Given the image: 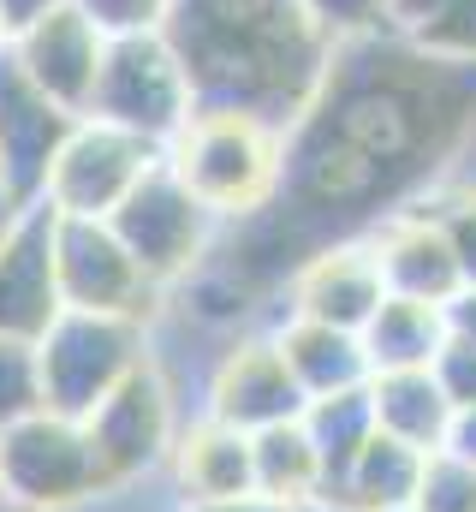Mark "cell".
Wrapping results in <instances>:
<instances>
[{"instance_id": "7402d4cb", "label": "cell", "mask_w": 476, "mask_h": 512, "mask_svg": "<svg viewBox=\"0 0 476 512\" xmlns=\"http://www.w3.org/2000/svg\"><path fill=\"white\" fill-rule=\"evenodd\" d=\"M250 459H256V495L280 501V507H304L316 495H328V465L304 429V417L292 423H274L262 435H250Z\"/></svg>"}, {"instance_id": "f1b7e54d", "label": "cell", "mask_w": 476, "mask_h": 512, "mask_svg": "<svg viewBox=\"0 0 476 512\" xmlns=\"http://www.w3.org/2000/svg\"><path fill=\"white\" fill-rule=\"evenodd\" d=\"M310 12V24L328 36V42H352L369 30H387V0H298Z\"/></svg>"}, {"instance_id": "2e32d148", "label": "cell", "mask_w": 476, "mask_h": 512, "mask_svg": "<svg viewBox=\"0 0 476 512\" xmlns=\"http://www.w3.org/2000/svg\"><path fill=\"white\" fill-rule=\"evenodd\" d=\"M60 316L54 286V209L30 203L0 245V340H42Z\"/></svg>"}, {"instance_id": "44dd1931", "label": "cell", "mask_w": 476, "mask_h": 512, "mask_svg": "<svg viewBox=\"0 0 476 512\" xmlns=\"http://www.w3.org/2000/svg\"><path fill=\"white\" fill-rule=\"evenodd\" d=\"M423 459H429V453H417V447H405V441H393V435L375 429V435L357 447V459L340 471V483H334L328 495L346 501V507H357V512H399V507H411V495H417Z\"/></svg>"}, {"instance_id": "5bb4252c", "label": "cell", "mask_w": 476, "mask_h": 512, "mask_svg": "<svg viewBox=\"0 0 476 512\" xmlns=\"http://www.w3.org/2000/svg\"><path fill=\"white\" fill-rule=\"evenodd\" d=\"M363 239H369V251H375V268H381L387 292H399V298L447 304V298L465 286L459 256H453L447 233H441V221L429 215L423 197H411V203L375 215V221L363 227Z\"/></svg>"}, {"instance_id": "e0dca14e", "label": "cell", "mask_w": 476, "mask_h": 512, "mask_svg": "<svg viewBox=\"0 0 476 512\" xmlns=\"http://www.w3.org/2000/svg\"><path fill=\"white\" fill-rule=\"evenodd\" d=\"M167 483L179 495V507L191 501H233L256 489V459H250V435L215 417H185L173 459H167Z\"/></svg>"}, {"instance_id": "484cf974", "label": "cell", "mask_w": 476, "mask_h": 512, "mask_svg": "<svg viewBox=\"0 0 476 512\" xmlns=\"http://www.w3.org/2000/svg\"><path fill=\"white\" fill-rule=\"evenodd\" d=\"M423 203H429V215L441 221L447 245H453V256H459L465 286H476V185H453V179H441V185L423 191Z\"/></svg>"}, {"instance_id": "d590c367", "label": "cell", "mask_w": 476, "mask_h": 512, "mask_svg": "<svg viewBox=\"0 0 476 512\" xmlns=\"http://www.w3.org/2000/svg\"><path fill=\"white\" fill-rule=\"evenodd\" d=\"M24 209H30V203H18V197H12V191L0 185V245H6V233L18 227V215H24Z\"/></svg>"}, {"instance_id": "4dcf8cb0", "label": "cell", "mask_w": 476, "mask_h": 512, "mask_svg": "<svg viewBox=\"0 0 476 512\" xmlns=\"http://www.w3.org/2000/svg\"><path fill=\"white\" fill-rule=\"evenodd\" d=\"M441 6H447V0H387V30L411 36V30H423Z\"/></svg>"}, {"instance_id": "ab89813d", "label": "cell", "mask_w": 476, "mask_h": 512, "mask_svg": "<svg viewBox=\"0 0 476 512\" xmlns=\"http://www.w3.org/2000/svg\"><path fill=\"white\" fill-rule=\"evenodd\" d=\"M399 512H411V507H399Z\"/></svg>"}, {"instance_id": "83f0119b", "label": "cell", "mask_w": 476, "mask_h": 512, "mask_svg": "<svg viewBox=\"0 0 476 512\" xmlns=\"http://www.w3.org/2000/svg\"><path fill=\"white\" fill-rule=\"evenodd\" d=\"M102 36H149V30H167V12L173 0H72Z\"/></svg>"}, {"instance_id": "d4e9b609", "label": "cell", "mask_w": 476, "mask_h": 512, "mask_svg": "<svg viewBox=\"0 0 476 512\" xmlns=\"http://www.w3.org/2000/svg\"><path fill=\"white\" fill-rule=\"evenodd\" d=\"M36 411H48L36 340H0V429H12Z\"/></svg>"}, {"instance_id": "9c48e42d", "label": "cell", "mask_w": 476, "mask_h": 512, "mask_svg": "<svg viewBox=\"0 0 476 512\" xmlns=\"http://www.w3.org/2000/svg\"><path fill=\"white\" fill-rule=\"evenodd\" d=\"M54 286L60 310H96V316H161V286L137 268V256L119 245L108 221L54 215Z\"/></svg>"}, {"instance_id": "4fadbf2b", "label": "cell", "mask_w": 476, "mask_h": 512, "mask_svg": "<svg viewBox=\"0 0 476 512\" xmlns=\"http://www.w3.org/2000/svg\"><path fill=\"white\" fill-rule=\"evenodd\" d=\"M292 316H310V322H328V328H346V334H363V322L381 310L387 298V280L375 268V251L363 233H346V239H328L292 268V280L280 286Z\"/></svg>"}, {"instance_id": "5b68a950", "label": "cell", "mask_w": 476, "mask_h": 512, "mask_svg": "<svg viewBox=\"0 0 476 512\" xmlns=\"http://www.w3.org/2000/svg\"><path fill=\"white\" fill-rule=\"evenodd\" d=\"M90 120H108L119 131H137L143 143L167 149L179 126L197 114V90L173 54V42L161 30L149 36H108V54H102V78H96V96L84 108Z\"/></svg>"}, {"instance_id": "d6a6232c", "label": "cell", "mask_w": 476, "mask_h": 512, "mask_svg": "<svg viewBox=\"0 0 476 512\" xmlns=\"http://www.w3.org/2000/svg\"><path fill=\"white\" fill-rule=\"evenodd\" d=\"M447 334L476 346V286H459V292L447 298Z\"/></svg>"}, {"instance_id": "f546056e", "label": "cell", "mask_w": 476, "mask_h": 512, "mask_svg": "<svg viewBox=\"0 0 476 512\" xmlns=\"http://www.w3.org/2000/svg\"><path fill=\"white\" fill-rule=\"evenodd\" d=\"M435 382H441V393L453 399V411H465V405H476V346L471 340H453L447 334V346L435 352Z\"/></svg>"}, {"instance_id": "ffe728a7", "label": "cell", "mask_w": 476, "mask_h": 512, "mask_svg": "<svg viewBox=\"0 0 476 512\" xmlns=\"http://www.w3.org/2000/svg\"><path fill=\"white\" fill-rule=\"evenodd\" d=\"M441 346H447V304H423V298L387 292L381 310L363 322L369 376L375 370H429Z\"/></svg>"}, {"instance_id": "30bf717a", "label": "cell", "mask_w": 476, "mask_h": 512, "mask_svg": "<svg viewBox=\"0 0 476 512\" xmlns=\"http://www.w3.org/2000/svg\"><path fill=\"white\" fill-rule=\"evenodd\" d=\"M161 161L155 143H143L137 131H119L108 120H90L78 114V126L66 131L54 167H48V185H42V203L54 215H84V221H108L119 203L137 191V179Z\"/></svg>"}, {"instance_id": "1f68e13d", "label": "cell", "mask_w": 476, "mask_h": 512, "mask_svg": "<svg viewBox=\"0 0 476 512\" xmlns=\"http://www.w3.org/2000/svg\"><path fill=\"white\" fill-rule=\"evenodd\" d=\"M54 6H66V0H0V24H6V42H12L18 30H30L36 18H48Z\"/></svg>"}, {"instance_id": "277c9868", "label": "cell", "mask_w": 476, "mask_h": 512, "mask_svg": "<svg viewBox=\"0 0 476 512\" xmlns=\"http://www.w3.org/2000/svg\"><path fill=\"white\" fill-rule=\"evenodd\" d=\"M42 358V399L60 417H90L131 370L155 358V322L143 316H96V310H60L48 334L36 340Z\"/></svg>"}, {"instance_id": "3957f363", "label": "cell", "mask_w": 476, "mask_h": 512, "mask_svg": "<svg viewBox=\"0 0 476 512\" xmlns=\"http://www.w3.org/2000/svg\"><path fill=\"white\" fill-rule=\"evenodd\" d=\"M161 161L191 185V197L221 221H250L280 197L286 173V126L244 114V108H197L179 137L161 149Z\"/></svg>"}, {"instance_id": "d6986e66", "label": "cell", "mask_w": 476, "mask_h": 512, "mask_svg": "<svg viewBox=\"0 0 476 512\" xmlns=\"http://www.w3.org/2000/svg\"><path fill=\"white\" fill-rule=\"evenodd\" d=\"M369 405H375V429L417 447V453H441L453 435V417H459L453 399L435 382V370H375Z\"/></svg>"}, {"instance_id": "52a82bcc", "label": "cell", "mask_w": 476, "mask_h": 512, "mask_svg": "<svg viewBox=\"0 0 476 512\" xmlns=\"http://www.w3.org/2000/svg\"><path fill=\"white\" fill-rule=\"evenodd\" d=\"M108 227L119 233V245L137 256V268L161 286V298L215 251V239H221V221L191 197V185L167 161H155L137 179V191L108 215Z\"/></svg>"}, {"instance_id": "8d00e7d4", "label": "cell", "mask_w": 476, "mask_h": 512, "mask_svg": "<svg viewBox=\"0 0 476 512\" xmlns=\"http://www.w3.org/2000/svg\"><path fill=\"white\" fill-rule=\"evenodd\" d=\"M292 512H357V507L334 501V495H316V501H304V507H292Z\"/></svg>"}, {"instance_id": "ba28073f", "label": "cell", "mask_w": 476, "mask_h": 512, "mask_svg": "<svg viewBox=\"0 0 476 512\" xmlns=\"http://www.w3.org/2000/svg\"><path fill=\"white\" fill-rule=\"evenodd\" d=\"M102 465L78 417L36 411L12 429H0V495L30 512H78L102 495Z\"/></svg>"}, {"instance_id": "74e56055", "label": "cell", "mask_w": 476, "mask_h": 512, "mask_svg": "<svg viewBox=\"0 0 476 512\" xmlns=\"http://www.w3.org/2000/svg\"><path fill=\"white\" fill-rule=\"evenodd\" d=\"M0 512H30V507H18V501H12V495H0Z\"/></svg>"}, {"instance_id": "7c38bea8", "label": "cell", "mask_w": 476, "mask_h": 512, "mask_svg": "<svg viewBox=\"0 0 476 512\" xmlns=\"http://www.w3.org/2000/svg\"><path fill=\"white\" fill-rule=\"evenodd\" d=\"M72 126L78 114H66L48 90H36L12 60V48H0V185L18 203H42L48 167Z\"/></svg>"}, {"instance_id": "7a4b0ae2", "label": "cell", "mask_w": 476, "mask_h": 512, "mask_svg": "<svg viewBox=\"0 0 476 512\" xmlns=\"http://www.w3.org/2000/svg\"><path fill=\"white\" fill-rule=\"evenodd\" d=\"M197 90V108H244L274 126H292L334 42L310 24L298 0H173L161 30Z\"/></svg>"}, {"instance_id": "ac0fdd59", "label": "cell", "mask_w": 476, "mask_h": 512, "mask_svg": "<svg viewBox=\"0 0 476 512\" xmlns=\"http://www.w3.org/2000/svg\"><path fill=\"white\" fill-rule=\"evenodd\" d=\"M292 382L304 387V399H322V393H346V387L369 382V352H363V334L346 328H328V322H310V316H292L280 310L268 322Z\"/></svg>"}, {"instance_id": "e575fe53", "label": "cell", "mask_w": 476, "mask_h": 512, "mask_svg": "<svg viewBox=\"0 0 476 512\" xmlns=\"http://www.w3.org/2000/svg\"><path fill=\"white\" fill-rule=\"evenodd\" d=\"M447 447H453V453H465V459L476 465V405H465V411L453 417V435H447Z\"/></svg>"}, {"instance_id": "f35d334b", "label": "cell", "mask_w": 476, "mask_h": 512, "mask_svg": "<svg viewBox=\"0 0 476 512\" xmlns=\"http://www.w3.org/2000/svg\"><path fill=\"white\" fill-rule=\"evenodd\" d=\"M0 48H6V24H0Z\"/></svg>"}, {"instance_id": "8992f818", "label": "cell", "mask_w": 476, "mask_h": 512, "mask_svg": "<svg viewBox=\"0 0 476 512\" xmlns=\"http://www.w3.org/2000/svg\"><path fill=\"white\" fill-rule=\"evenodd\" d=\"M185 399L173 370L161 364V352L131 370L125 382L84 417V435L96 447V465H102V483H137V477H161L167 459H173V441L185 429Z\"/></svg>"}, {"instance_id": "6da1fadb", "label": "cell", "mask_w": 476, "mask_h": 512, "mask_svg": "<svg viewBox=\"0 0 476 512\" xmlns=\"http://www.w3.org/2000/svg\"><path fill=\"white\" fill-rule=\"evenodd\" d=\"M476 126V66L423 54L399 30L334 42L310 108L286 126L280 209L316 239L363 233L375 215L447 179Z\"/></svg>"}, {"instance_id": "cb8c5ba5", "label": "cell", "mask_w": 476, "mask_h": 512, "mask_svg": "<svg viewBox=\"0 0 476 512\" xmlns=\"http://www.w3.org/2000/svg\"><path fill=\"white\" fill-rule=\"evenodd\" d=\"M411 512H476V465L453 447L429 453L423 477H417V495H411Z\"/></svg>"}, {"instance_id": "4316f807", "label": "cell", "mask_w": 476, "mask_h": 512, "mask_svg": "<svg viewBox=\"0 0 476 512\" xmlns=\"http://www.w3.org/2000/svg\"><path fill=\"white\" fill-rule=\"evenodd\" d=\"M411 42L435 60L453 66H476V0H447L423 30H411Z\"/></svg>"}, {"instance_id": "8fae6325", "label": "cell", "mask_w": 476, "mask_h": 512, "mask_svg": "<svg viewBox=\"0 0 476 512\" xmlns=\"http://www.w3.org/2000/svg\"><path fill=\"white\" fill-rule=\"evenodd\" d=\"M197 411L215 417V423H233L244 435H262L274 423L304 417V387L292 382V370H286V358H280L268 328H244L215 352Z\"/></svg>"}, {"instance_id": "836d02e7", "label": "cell", "mask_w": 476, "mask_h": 512, "mask_svg": "<svg viewBox=\"0 0 476 512\" xmlns=\"http://www.w3.org/2000/svg\"><path fill=\"white\" fill-rule=\"evenodd\" d=\"M179 512H286V507L250 489V495H233V501H191V507H179Z\"/></svg>"}, {"instance_id": "9a60e30c", "label": "cell", "mask_w": 476, "mask_h": 512, "mask_svg": "<svg viewBox=\"0 0 476 512\" xmlns=\"http://www.w3.org/2000/svg\"><path fill=\"white\" fill-rule=\"evenodd\" d=\"M12 60L24 66V78L36 90H48L66 114H84L90 96H96V78H102V54H108V36L66 0L54 6L48 18H36L30 30H18L12 42Z\"/></svg>"}, {"instance_id": "603a6c76", "label": "cell", "mask_w": 476, "mask_h": 512, "mask_svg": "<svg viewBox=\"0 0 476 512\" xmlns=\"http://www.w3.org/2000/svg\"><path fill=\"white\" fill-rule=\"evenodd\" d=\"M304 429L328 465V489L340 483V471L357 459V447L375 435V405H369V382L346 387V393H322V399H304Z\"/></svg>"}]
</instances>
